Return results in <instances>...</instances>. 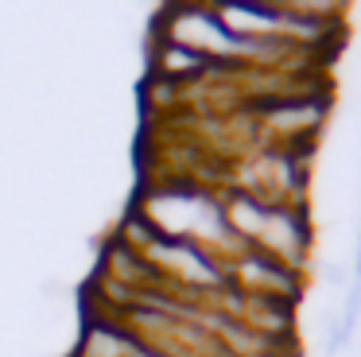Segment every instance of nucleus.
Wrapping results in <instances>:
<instances>
[]
</instances>
